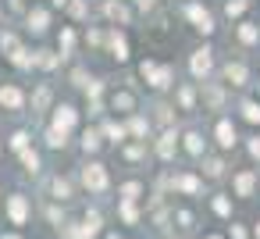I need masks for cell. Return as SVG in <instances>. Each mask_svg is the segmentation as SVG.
Here are the masks:
<instances>
[{
  "label": "cell",
  "instance_id": "obj_1",
  "mask_svg": "<svg viewBox=\"0 0 260 239\" xmlns=\"http://www.w3.org/2000/svg\"><path fill=\"white\" fill-rule=\"evenodd\" d=\"M139 79L153 89V93H171L175 89V68L171 65H164V61H153V57H146V61H139Z\"/></svg>",
  "mask_w": 260,
  "mask_h": 239
},
{
  "label": "cell",
  "instance_id": "obj_2",
  "mask_svg": "<svg viewBox=\"0 0 260 239\" xmlns=\"http://www.w3.org/2000/svg\"><path fill=\"white\" fill-rule=\"evenodd\" d=\"M111 61H118V65H128L132 61V43H128V33L125 29H118V25H107V33H104V47H100Z\"/></svg>",
  "mask_w": 260,
  "mask_h": 239
},
{
  "label": "cell",
  "instance_id": "obj_3",
  "mask_svg": "<svg viewBox=\"0 0 260 239\" xmlns=\"http://www.w3.org/2000/svg\"><path fill=\"white\" fill-rule=\"evenodd\" d=\"M214 68H217V57H214L210 43H203V47H196L189 54V75H192V82H207L214 75Z\"/></svg>",
  "mask_w": 260,
  "mask_h": 239
},
{
  "label": "cell",
  "instance_id": "obj_4",
  "mask_svg": "<svg viewBox=\"0 0 260 239\" xmlns=\"http://www.w3.org/2000/svg\"><path fill=\"white\" fill-rule=\"evenodd\" d=\"M182 15H185V22H189L200 36H214V33H217V22H214V15H210V8L200 4V0H189V4L182 8Z\"/></svg>",
  "mask_w": 260,
  "mask_h": 239
},
{
  "label": "cell",
  "instance_id": "obj_5",
  "mask_svg": "<svg viewBox=\"0 0 260 239\" xmlns=\"http://www.w3.org/2000/svg\"><path fill=\"white\" fill-rule=\"evenodd\" d=\"M100 15L107 18V25H118V29H128L136 22V8L128 0H100Z\"/></svg>",
  "mask_w": 260,
  "mask_h": 239
},
{
  "label": "cell",
  "instance_id": "obj_6",
  "mask_svg": "<svg viewBox=\"0 0 260 239\" xmlns=\"http://www.w3.org/2000/svg\"><path fill=\"white\" fill-rule=\"evenodd\" d=\"M50 22H54V11L47 8V4H29L25 8V33L29 36H47L50 33Z\"/></svg>",
  "mask_w": 260,
  "mask_h": 239
},
{
  "label": "cell",
  "instance_id": "obj_7",
  "mask_svg": "<svg viewBox=\"0 0 260 239\" xmlns=\"http://www.w3.org/2000/svg\"><path fill=\"white\" fill-rule=\"evenodd\" d=\"M79 178H82V186L89 193H107L111 189V175H107V168L100 161H86L82 171H79Z\"/></svg>",
  "mask_w": 260,
  "mask_h": 239
},
{
  "label": "cell",
  "instance_id": "obj_8",
  "mask_svg": "<svg viewBox=\"0 0 260 239\" xmlns=\"http://www.w3.org/2000/svg\"><path fill=\"white\" fill-rule=\"evenodd\" d=\"M256 189H260V171H256V168H239V171H232V193H235L239 200L256 196Z\"/></svg>",
  "mask_w": 260,
  "mask_h": 239
},
{
  "label": "cell",
  "instance_id": "obj_9",
  "mask_svg": "<svg viewBox=\"0 0 260 239\" xmlns=\"http://www.w3.org/2000/svg\"><path fill=\"white\" fill-rule=\"evenodd\" d=\"M214 143H217L221 154H228V150L239 146V129H235V122H232L228 114H221V118L214 122Z\"/></svg>",
  "mask_w": 260,
  "mask_h": 239
},
{
  "label": "cell",
  "instance_id": "obj_10",
  "mask_svg": "<svg viewBox=\"0 0 260 239\" xmlns=\"http://www.w3.org/2000/svg\"><path fill=\"white\" fill-rule=\"evenodd\" d=\"M25 104H29V97L18 82H0V111L15 114V111H25Z\"/></svg>",
  "mask_w": 260,
  "mask_h": 239
},
{
  "label": "cell",
  "instance_id": "obj_11",
  "mask_svg": "<svg viewBox=\"0 0 260 239\" xmlns=\"http://www.w3.org/2000/svg\"><path fill=\"white\" fill-rule=\"evenodd\" d=\"M249 65L246 61H224L221 65V82L228 86V89H242V86H249Z\"/></svg>",
  "mask_w": 260,
  "mask_h": 239
},
{
  "label": "cell",
  "instance_id": "obj_12",
  "mask_svg": "<svg viewBox=\"0 0 260 239\" xmlns=\"http://www.w3.org/2000/svg\"><path fill=\"white\" fill-rule=\"evenodd\" d=\"M4 211H8V221L22 228V225L29 221V214H32V203H29L25 193H11V196L4 200Z\"/></svg>",
  "mask_w": 260,
  "mask_h": 239
},
{
  "label": "cell",
  "instance_id": "obj_13",
  "mask_svg": "<svg viewBox=\"0 0 260 239\" xmlns=\"http://www.w3.org/2000/svg\"><path fill=\"white\" fill-rule=\"evenodd\" d=\"M107 107H111L114 114H132V111H139V97H136V89L118 86V89L107 97Z\"/></svg>",
  "mask_w": 260,
  "mask_h": 239
},
{
  "label": "cell",
  "instance_id": "obj_14",
  "mask_svg": "<svg viewBox=\"0 0 260 239\" xmlns=\"http://www.w3.org/2000/svg\"><path fill=\"white\" fill-rule=\"evenodd\" d=\"M153 154H157V161H175V154H178V129L175 125H168V129H160V136H157V143H153Z\"/></svg>",
  "mask_w": 260,
  "mask_h": 239
},
{
  "label": "cell",
  "instance_id": "obj_15",
  "mask_svg": "<svg viewBox=\"0 0 260 239\" xmlns=\"http://www.w3.org/2000/svg\"><path fill=\"white\" fill-rule=\"evenodd\" d=\"M175 111H196L200 107V86L196 82H175Z\"/></svg>",
  "mask_w": 260,
  "mask_h": 239
},
{
  "label": "cell",
  "instance_id": "obj_16",
  "mask_svg": "<svg viewBox=\"0 0 260 239\" xmlns=\"http://www.w3.org/2000/svg\"><path fill=\"white\" fill-rule=\"evenodd\" d=\"M50 111H54L50 114V125L64 129V132H75V125H79V107L75 104H54Z\"/></svg>",
  "mask_w": 260,
  "mask_h": 239
},
{
  "label": "cell",
  "instance_id": "obj_17",
  "mask_svg": "<svg viewBox=\"0 0 260 239\" xmlns=\"http://www.w3.org/2000/svg\"><path fill=\"white\" fill-rule=\"evenodd\" d=\"M178 146H182L189 157H203V154H207V136H203L200 129H185V132H178Z\"/></svg>",
  "mask_w": 260,
  "mask_h": 239
},
{
  "label": "cell",
  "instance_id": "obj_18",
  "mask_svg": "<svg viewBox=\"0 0 260 239\" xmlns=\"http://www.w3.org/2000/svg\"><path fill=\"white\" fill-rule=\"evenodd\" d=\"M128 122H125V132H128V139H139V143H146V136H150V118H143L139 111H132V114H125Z\"/></svg>",
  "mask_w": 260,
  "mask_h": 239
},
{
  "label": "cell",
  "instance_id": "obj_19",
  "mask_svg": "<svg viewBox=\"0 0 260 239\" xmlns=\"http://www.w3.org/2000/svg\"><path fill=\"white\" fill-rule=\"evenodd\" d=\"M235 40H239L242 47H260V25L239 18V22H235Z\"/></svg>",
  "mask_w": 260,
  "mask_h": 239
},
{
  "label": "cell",
  "instance_id": "obj_20",
  "mask_svg": "<svg viewBox=\"0 0 260 239\" xmlns=\"http://www.w3.org/2000/svg\"><path fill=\"white\" fill-rule=\"evenodd\" d=\"M8 65H11V68H18V72H36V50L22 43V47L8 57Z\"/></svg>",
  "mask_w": 260,
  "mask_h": 239
},
{
  "label": "cell",
  "instance_id": "obj_21",
  "mask_svg": "<svg viewBox=\"0 0 260 239\" xmlns=\"http://www.w3.org/2000/svg\"><path fill=\"white\" fill-rule=\"evenodd\" d=\"M171 186H175L178 193H185V196H196V193H203V178H200V175H192V171H182V175H175V178H171Z\"/></svg>",
  "mask_w": 260,
  "mask_h": 239
},
{
  "label": "cell",
  "instance_id": "obj_22",
  "mask_svg": "<svg viewBox=\"0 0 260 239\" xmlns=\"http://www.w3.org/2000/svg\"><path fill=\"white\" fill-rule=\"evenodd\" d=\"M235 111H239V118L246 125H260V97H242Z\"/></svg>",
  "mask_w": 260,
  "mask_h": 239
},
{
  "label": "cell",
  "instance_id": "obj_23",
  "mask_svg": "<svg viewBox=\"0 0 260 239\" xmlns=\"http://www.w3.org/2000/svg\"><path fill=\"white\" fill-rule=\"evenodd\" d=\"M100 136H104L107 143H114V146L128 143V132H125V125H121V122H104V125H100Z\"/></svg>",
  "mask_w": 260,
  "mask_h": 239
},
{
  "label": "cell",
  "instance_id": "obj_24",
  "mask_svg": "<svg viewBox=\"0 0 260 239\" xmlns=\"http://www.w3.org/2000/svg\"><path fill=\"white\" fill-rule=\"evenodd\" d=\"M75 40H79L75 25H61V33H57V54H61V57H68V54L75 50Z\"/></svg>",
  "mask_w": 260,
  "mask_h": 239
},
{
  "label": "cell",
  "instance_id": "obj_25",
  "mask_svg": "<svg viewBox=\"0 0 260 239\" xmlns=\"http://www.w3.org/2000/svg\"><path fill=\"white\" fill-rule=\"evenodd\" d=\"M29 100H32L36 114H43V111H50V107H54V89H50V86L43 82V86H36V93H32Z\"/></svg>",
  "mask_w": 260,
  "mask_h": 239
},
{
  "label": "cell",
  "instance_id": "obj_26",
  "mask_svg": "<svg viewBox=\"0 0 260 239\" xmlns=\"http://www.w3.org/2000/svg\"><path fill=\"white\" fill-rule=\"evenodd\" d=\"M200 164H203V168H200V178H221V175H224V157H207V154H203Z\"/></svg>",
  "mask_w": 260,
  "mask_h": 239
},
{
  "label": "cell",
  "instance_id": "obj_27",
  "mask_svg": "<svg viewBox=\"0 0 260 239\" xmlns=\"http://www.w3.org/2000/svg\"><path fill=\"white\" fill-rule=\"evenodd\" d=\"M22 43H25V40H22V33H15V29H4V33H0V54H4V57H11Z\"/></svg>",
  "mask_w": 260,
  "mask_h": 239
},
{
  "label": "cell",
  "instance_id": "obj_28",
  "mask_svg": "<svg viewBox=\"0 0 260 239\" xmlns=\"http://www.w3.org/2000/svg\"><path fill=\"white\" fill-rule=\"evenodd\" d=\"M143 193H146V186H143L139 178H128V182H121V186H118V196H121V200H136V203H139V200H143Z\"/></svg>",
  "mask_w": 260,
  "mask_h": 239
},
{
  "label": "cell",
  "instance_id": "obj_29",
  "mask_svg": "<svg viewBox=\"0 0 260 239\" xmlns=\"http://www.w3.org/2000/svg\"><path fill=\"white\" fill-rule=\"evenodd\" d=\"M64 11H68L75 22H89V15H93V4H89V0H68V4H64Z\"/></svg>",
  "mask_w": 260,
  "mask_h": 239
},
{
  "label": "cell",
  "instance_id": "obj_30",
  "mask_svg": "<svg viewBox=\"0 0 260 239\" xmlns=\"http://www.w3.org/2000/svg\"><path fill=\"white\" fill-rule=\"evenodd\" d=\"M61 61H64V57H61L57 50H36V68H43V72H54Z\"/></svg>",
  "mask_w": 260,
  "mask_h": 239
},
{
  "label": "cell",
  "instance_id": "obj_31",
  "mask_svg": "<svg viewBox=\"0 0 260 239\" xmlns=\"http://www.w3.org/2000/svg\"><path fill=\"white\" fill-rule=\"evenodd\" d=\"M82 150H86V154H100V150H104L100 129H86V132H82Z\"/></svg>",
  "mask_w": 260,
  "mask_h": 239
},
{
  "label": "cell",
  "instance_id": "obj_32",
  "mask_svg": "<svg viewBox=\"0 0 260 239\" xmlns=\"http://www.w3.org/2000/svg\"><path fill=\"white\" fill-rule=\"evenodd\" d=\"M246 11H249V0H224V18H232V25L246 18Z\"/></svg>",
  "mask_w": 260,
  "mask_h": 239
},
{
  "label": "cell",
  "instance_id": "obj_33",
  "mask_svg": "<svg viewBox=\"0 0 260 239\" xmlns=\"http://www.w3.org/2000/svg\"><path fill=\"white\" fill-rule=\"evenodd\" d=\"M68 136H72V132L50 125V129H47V146H50V150H64V146H68Z\"/></svg>",
  "mask_w": 260,
  "mask_h": 239
},
{
  "label": "cell",
  "instance_id": "obj_34",
  "mask_svg": "<svg viewBox=\"0 0 260 239\" xmlns=\"http://www.w3.org/2000/svg\"><path fill=\"white\" fill-rule=\"evenodd\" d=\"M210 211H214L217 218H232V196H228V193L210 196Z\"/></svg>",
  "mask_w": 260,
  "mask_h": 239
},
{
  "label": "cell",
  "instance_id": "obj_35",
  "mask_svg": "<svg viewBox=\"0 0 260 239\" xmlns=\"http://www.w3.org/2000/svg\"><path fill=\"white\" fill-rule=\"evenodd\" d=\"M118 214H121L125 225H136V221H139V207H136V200H118Z\"/></svg>",
  "mask_w": 260,
  "mask_h": 239
},
{
  "label": "cell",
  "instance_id": "obj_36",
  "mask_svg": "<svg viewBox=\"0 0 260 239\" xmlns=\"http://www.w3.org/2000/svg\"><path fill=\"white\" fill-rule=\"evenodd\" d=\"M50 189H54V200H72V182L68 178H61V175H54V182H50Z\"/></svg>",
  "mask_w": 260,
  "mask_h": 239
},
{
  "label": "cell",
  "instance_id": "obj_37",
  "mask_svg": "<svg viewBox=\"0 0 260 239\" xmlns=\"http://www.w3.org/2000/svg\"><path fill=\"white\" fill-rule=\"evenodd\" d=\"M29 143H32V136H29L25 129H15V132H11V139H8V146H11L15 154H22V150H25Z\"/></svg>",
  "mask_w": 260,
  "mask_h": 239
},
{
  "label": "cell",
  "instance_id": "obj_38",
  "mask_svg": "<svg viewBox=\"0 0 260 239\" xmlns=\"http://www.w3.org/2000/svg\"><path fill=\"white\" fill-rule=\"evenodd\" d=\"M18 157H22V164H25V171H32V175H36V171L43 168V161H40V154H36L32 146H25V150H22Z\"/></svg>",
  "mask_w": 260,
  "mask_h": 239
},
{
  "label": "cell",
  "instance_id": "obj_39",
  "mask_svg": "<svg viewBox=\"0 0 260 239\" xmlns=\"http://www.w3.org/2000/svg\"><path fill=\"white\" fill-rule=\"evenodd\" d=\"M89 79H93V75H89L86 68H75V72H72V86H75V89H86Z\"/></svg>",
  "mask_w": 260,
  "mask_h": 239
},
{
  "label": "cell",
  "instance_id": "obj_40",
  "mask_svg": "<svg viewBox=\"0 0 260 239\" xmlns=\"http://www.w3.org/2000/svg\"><path fill=\"white\" fill-rule=\"evenodd\" d=\"M125 157H128V161H139V157H146V143H139V139H136L132 146H125Z\"/></svg>",
  "mask_w": 260,
  "mask_h": 239
},
{
  "label": "cell",
  "instance_id": "obj_41",
  "mask_svg": "<svg viewBox=\"0 0 260 239\" xmlns=\"http://www.w3.org/2000/svg\"><path fill=\"white\" fill-rule=\"evenodd\" d=\"M104 33H107V29H89V33H86V43L100 50V47H104Z\"/></svg>",
  "mask_w": 260,
  "mask_h": 239
},
{
  "label": "cell",
  "instance_id": "obj_42",
  "mask_svg": "<svg viewBox=\"0 0 260 239\" xmlns=\"http://www.w3.org/2000/svg\"><path fill=\"white\" fill-rule=\"evenodd\" d=\"M246 150H249V157L260 164V136H249V139H246Z\"/></svg>",
  "mask_w": 260,
  "mask_h": 239
},
{
  "label": "cell",
  "instance_id": "obj_43",
  "mask_svg": "<svg viewBox=\"0 0 260 239\" xmlns=\"http://www.w3.org/2000/svg\"><path fill=\"white\" fill-rule=\"evenodd\" d=\"M175 221L178 228H192V211H175Z\"/></svg>",
  "mask_w": 260,
  "mask_h": 239
},
{
  "label": "cell",
  "instance_id": "obj_44",
  "mask_svg": "<svg viewBox=\"0 0 260 239\" xmlns=\"http://www.w3.org/2000/svg\"><path fill=\"white\" fill-rule=\"evenodd\" d=\"M132 8H136V11H146V15H150V11L157 8V0H132Z\"/></svg>",
  "mask_w": 260,
  "mask_h": 239
},
{
  "label": "cell",
  "instance_id": "obj_45",
  "mask_svg": "<svg viewBox=\"0 0 260 239\" xmlns=\"http://www.w3.org/2000/svg\"><path fill=\"white\" fill-rule=\"evenodd\" d=\"M232 239H249V232H246L242 225H235V221H232Z\"/></svg>",
  "mask_w": 260,
  "mask_h": 239
},
{
  "label": "cell",
  "instance_id": "obj_46",
  "mask_svg": "<svg viewBox=\"0 0 260 239\" xmlns=\"http://www.w3.org/2000/svg\"><path fill=\"white\" fill-rule=\"evenodd\" d=\"M64 4H68V0H47V8H50V11H54V8H64Z\"/></svg>",
  "mask_w": 260,
  "mask_h": 239
},
{
  "label": "cell",
  "instance_id": "obj_47",
  "mask_svg": "<svg viewBox=\"0 0 260 239\" xmlns=\"http://www.w3.org/2000/svg\"><path fill=\"white\" fill-rule=\"evenodd\" d=\"M203 239H228V235H221V232H210V235H203Z\"/></svg>",
  "mask_w": 260,
  "mask_h": 239
},
{
  "label": "cell",
  "instance_id": "obj_48",
  "mask_svg": "<svg viewBox=\"0 0 260 239\" xmlns=\"http://www.w3.org/2000/svg\"><path fill=\"white\" fill-rule=\"evenodd\" d=\"M0 239H22V235L18 232H8V235H0Z\"/></svg>",
  "mask_w": 260,
  "mask_h": 239
},
{
  "label": "cell",
  "instance_id": "obj_49",
  "mask_svg": "<svg viewBox=\"0 0 260 239\" xmlns=\"http://www.w3.org/2000/svg\"><path fill=\"white\" fill-rule=\"evenodd\" d=\"M253 239H260V221H256V225H253Z\"/></svg>",
  "mask_w": 260,
  "mask_h": 239
},
{
  "label": "cell",
  "instance_id": "obj_50",
  "mask_svg": "<svg viewBox=\"0 0 260 239\" xmlns=\"http://www.w3.org/2000/svg\"><path fill=\"white\" fill-rule=\"evenodd\" d=\"M104 239H125V235H118V232H107V235H104Z\"/></svg>",
  "mask_w": 260,
  "mask_h": 239
},
{
  "label": "cell",
  "instance_id": "obj_51",
  "mask_svg": "<svg viewBox=\"0 0 260 239\" xmlns=\"http://www.w3.org/2000/svg\"><path fill=\"white\" fill-rule=\"evenodd\" d=\"M0 22H4V4H0Z\"/></svg>",
  "mask_w": 260,
  "mask_h": 239
}]
</instances>
